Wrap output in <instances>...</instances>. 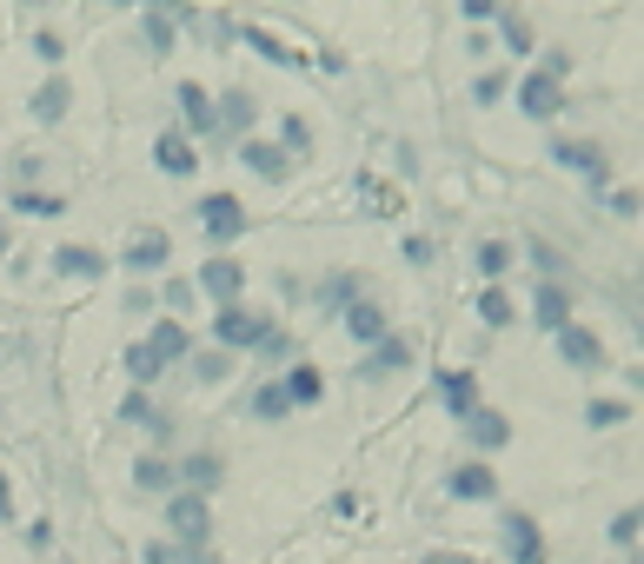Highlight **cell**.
<instances>
[{"label":"cell","instance_id":"obj_8","mask_svg":"<svg viewBox=\"0 0 644 564\" xmlns=\"http://www.w3.org/2000/svg\"><path fill=\"white\" fill-rule=\"evenodd\" d=\"M167 525L187 538V544H206V531H213V518H206V499H193V492H180L174 505H167Z\"/></svg>","mask_w":644,"mask_h":564},{"label":"cell","instance_id":"obj_40","mask_svg":"<svg viewBox=\"0 0 644 564\" xmlns=\"http://www.w3.org/2000/svg\"><path fill=\"white\" fill-rule=\"evenodd\" d=\"M611 538H618V544H631V538H637V505H631V512H618V518H611Z\"/></svg>","mask_w":644,"mask_h":564},{"label":"cell","instance_id":"obj_15","mask_svg":"<svg viewBox=\"0 0 644 564\" xmlns=\"http://www.w3.org/2000/svg\"><path fill=\"white\" fill-rule=\"evenodd\" d=\"M551 159H558V167H579V173L605 180V146H598V140H558Z\"/></svg>","mask_w":644,"mask_h":564},{"label":"cell","instance_id":"obj_29","mask_svg":"<svg viewBox=\"0 0 644 564\" xmlns=\"http://www.w3.org/2000/svg\"><path fill=\"white\" fill-rule=\"evenodd\" d=\"M478 273H486V279L512 273V247H505V239H486V247H478Z\"/></svg>","mask_w":644,"mask_h":564},{"label":"cell","instance_id":"obj_32","mask_svg":"<svg viewBox=\"0 0 644 564\" xmlns=\"http://www.w3.org/2000/svg\"><path fill=\"white\" fill-rule=\"evenodd\" d=\"M127 379H133V385H140V392H146V385H153V379H159V359H153V352H146V346H127Z\"/></svg>","mask_w":644,"mask_h":564},{"label":"cell","instance_id":"obj_9","mask_svg":"<svg viewBox=\"0 0 644 564\" xmlns=\"http://www.w3.org/2000/svg\"><path fill=\"white\" fill-rule=\"evenodd\" d=\"M452 499H472V505L499 499V471H492V465H478V458L458 465V471H452Z\"/></svg>","mask_w":644,"mask_h":564},{"label":"cell","instance_id":"obj_19","mask_svg":"<svg viewBox=\"0 0 644 564\" xmlns=\"http://www.w3.org/2000/svg\"><path fill=\"white\" fill-rule=\"evenodd\" d=\"M279 392H286V406H319V392H326V379H319V365H293Z\"/></svg>","mask_w":644,"mask_h":564},{"label":"cell","instance_id":"obj_12","mask_svg":"<svg viewBox=\"0 0 644 564\" xmlns=\"http://www.w3.org/2000/svg\"><path fill=\"white\" fill-rule=\"evenodd\" d=\"M505 551H512V564H545V538H538V525L525 512L505 518Z\"/></svg>","mask_w":644,"mask_h":564},{"label":"cell","instance_id":"obj_21","mask_svg":"<svg viewBox=\"0 0 644 564\" xmlns=\"http://www.w3.org/2000/svg\"><path fill=\"white\" fill-rule=\"evenodd\" d=\"M239 34H247V47H260V53H266L273 67H306V53H293L286 40H273V34H266L260 21H247V27H239Z\"/></svg>","mask_w":644,"mask_h":564},{"label":"cell","instance_id":"obj_16","mask_svg":"<svg viewBox=\"0 0 644 564\" xmlns=\"http://www.w3.org/2000/svg\"><path fill=\"white\" fill-rule=\"evenodd\" d=\"M239 159H247V167H253L260 180H273V187H279L286 173H293V159H286V153H279L273 140H247V153H239Z\"/></svg>","mask_w":644,"mask_h":564},{"label":"cell","instance_id":"obj_22","mask_svg":"<svg viewBox=\"0 0 644 564\" xmlns=\"http://www.w3.org/2000/svg\"><path fill=\"white\" fill-rule=\"evenodd\" d=\"M180 113H187L193 133H213V100H206V87H193V80L180 87Z\"/></svg>","mask_w":644,"mask_h":564},{"label":"cell","instance_id":"obj_13","mask_svg":"<svg viewBox=\"0 0 644 564\" xmlns=\"http://www.w3.org/2000/svg\"><path fill=\"white\" fill-rule=\"evenodd\" d=\"M146 352H153L159 365H174V359H187V352H193V333L180 326V319H159V326L146 333Z\"/></svg>","mask_w":644,"mask_h":564},{"label":"cell","instance_id":"obj_43","mask_svg":"<svg viewBox=\"0 0 644 564\" xmlns=\"http://www.w3.org/2000/svg\"><path fill=\"white\" fill-rule=\"evenodd\" d=\"M0 518H14V492H8V471H0Z\"/></svg>","mask_w":644,"mask_h":564},{"label":"cell","instance_id":"obj_27","mask_svg":"<svg viewBox=\"0 0 644 564\" xmlns=\"http://www.w3.org/2000/svg\"><path fill=\"white\" fill-rule=\"evenodd\" d=\"M213 127H232V133L253 127V100H247V94H226V100L213 107Z\"/></svg>","mask_w":644,"mask_h":564},{"label":"cell","instance_id":"obj_11","mask_svg":"<svg viewBox=\"0 0 644 564\" xmlns=\"http://www.w3.org/2000/svg\"><path fill=\"white\" fill-rule=\"evenodd\" d=\"M532 312H538V326H545V333H565V326H572V292L558 286V279H545L538 299H532Z\"/></svg>","mask_w":644,"mask_h":564},{"label":"cell","instance_id":"obj_17","mask_svg":"<svg viewBox=\"0 0 644 564\" xmlns=\"http://www.w3.org/2000/svg\"><path fill=\"white\" fill-rule=\"evenodd\" d=\"M53 273H67V279H100L107 260H100L94 247H60V253H53Z\"/></svg>","mask_w":644,"mask_h":564},{"label":"cell","instance_id":"obj_44","mask_svg":"<svg viewBox=\"0 0 644 564\" xmlns=\"http://www.w3.org/2000/svg\"><path fill=\"white\" fill-rule=\"evenodd\" d=\"M0 247H8V219H0Z\"/></svg>","mask_w":644,"mask_h":564},{"label":"cell","instance_id":"obj_41","mask_svg":"<svg viewBox=\"0 0 644 564\" xmlns=\"http://www.w3.org/2000/svg\"><path fill=\"white\" fill-rule=\"evenodd\" d=\"M505 87H512V80H505V73H486V80H478V100H499Z\"/></svg>","mask_w":644,"mask_h":564},{"label":"cell","instance_id":"obj_10","mask_svg":"<svg viewBox=\"0 0 644 564\" xmlns=\"http://www.w3.org/2000/svg\"><path fill=\"white\" fill-rule=\"evenodd\" d=\"M346 333H353L359 346H379V339L392 333V319H385V305H372V299H353V305H346Z\"/></svg>","mask_w":644,"mask_h":564},{"label":"cell","instance_id":"obj_42","mask_svg":"<svg viewBox=\"0 0 644 564\" xmlns=\"http://www.w3.org/2000/svg\"><path fill=\"white\" fill-rule=\"evenodd\" d=\"M419 564H478V557H465V551H426Z\"/></svg>","mask_w":644,"mask_h":564},{"label":"cell","instance_id":"obj_4","mask_svg":"<svg viewBox=\"0 0 644 564\" xmlns=\"http://www.w3.org/2000/svg\"><path fill=\"white\" fill-rule=\"evenodd\" d=\"M413 365V339H398V333H385L366 359H359V379H385V372H406Z\"/></svg>","mask_w":644,"mask_h":564},{"label":"cell","instance_id":"obj_7","mask_svg":"<svg viewBox=\"0 0 644 564\" xmlns=\"http://www.w3.org/2000/svg\"><path fill=\"white\" fill-rule=\"evenodd\" d=\"M167 253H174V239L159 232V226H140V232L127 239V266H133V273H153V266H167Z\"/></svg>","mask_w":644,"mask_h":564},{"label":"cell","instance_id":"obj_3","mask_svg":"<svg viewBox=\"0 0 644 564\" xmlns=\"http://www.w3.org/2000/svg\"><path fill=\"white\" fill-rule=\"evenodd\" d=\"M200 292H213L219 305H239V292H247V266H239V260H206L200 266Z\"/></svg>","mask_w":644,"mask_h":564},{"label":"cell","instance_id":"obj_24","mask_svg":"<svg viewBox=\"0 0 644 564\" xmlns=\"http://www.w3.org/2000/svg\"><path fill=\"white\" fill-rule=\"evenodd\" d=\"M67 100H73V87H67V80H47V87L34 94V120H47V127H53V120L67 113Z\"/></svg>","mask_w":644,"mask_h":564},{"label":"cell","instance_id":"obj_18","mask_svg":"<svg viewBox=\"0 0 644 564\" xmlns=\"http://www.w3.org/2000/svg\"><path fill=\"white\" fill-rule=\"evenodd\" d=\"M439 398L452 406V419H472V412H478V385H472V372H445V379H439Z\"/></svg>","mask_w":644,"mask_h":564},{"label":"cell","instance_id":"obj_23","mask_svg":"<svg viewBox=\"0 0 644 564\" xmlns=\"http://www.w3.org/2000/svg\"><path fill=\"white\" fill-rule=\"evenodd\" d=\"M219 471H226V465H219L213 452H200V458H187V465H180V478H187V485H193V499L219 485Z\"/></svg>","mask_w":644,"mask_h":564},{"label":"cell","instance_id":"obj_39","mask_svg":"<svg viewBox=\"0 0 644 564\" xmlns=\"http://www.w3.org/2000/svg\"><path fill=\"white\" fill-rule=\"evenodd\" d=\"M353 292H359V279H346V273H339V279H326V305H346Z\"/></svg>","mask_w":644,"mask_h":564},{"label":"cell","instance_id":"obj_34","mask_svg":"<svg viewBox=\"0 0 644 564\" xmlns=\"http://www.w3.org/2000/svg\"><path fill=\"white\" fill-rule=\"evenodd\" d=\"M499 27H505V47H512V53H532V21H518V14H505Z\"/></svg>","mask_w":644,"mask_h":564},{"label":"cell","instance_id":"obj_36","mask_svg":"<svg viewBox=\"0 0 644 564\" xmlns=\"http://www.w3.org/2000/svg\"><path fill=\"white\" fill-rule=\"evenodd\" d=\"M306 146H312V133H306V120L293 113V120H286V146H279V153L293 159V153H306Z\"/></svg>","mask_w":644,"mask_h":564},{"label":"cell","instance_id":"obj_2","mask_svg":"<svg viewBox=\"0 0 644 564\" xmlns=\"http://www.w3.org/2000/svg\"><path fill=\"white\" fill-rule=\"evenodd\" d=\"M200 232L226 247V239H239V232H247V206H239L232 193H206V200H200Z\"/></svg>","mask_w":644,"mask_h":564},{"label":"cell","instance_id":"obj_28","mask_svg":"<svg viewBox=\"0 0 644 564\" xmlns=\"http://www.w3.org/2000/svg\"><path fill=\"white\" fill-rule=\"evenodd\" d=\"M146 40L153 53H174V8H146Z\"/></svg>","mask_w":644,"mask_h":564},{"label":"cell","instance_id":"obj_35","mask_svg":"<svg viewBox=\"0 0 644 564\" xmlns=\"http://www.w3.org/2000/svg\"><path fill=\"white\" fill-rule=\"evenodd\" d=\"M120 419H127V425H146V432H153V419H159V412L146 406V392H133L127 406H120Z\"/></svg>","mask_w":644,"mask_h":564},{"label":"cell","instance_id":"obj_6","mask_svg":"<svg viewBox=\"0 0 644 564\" xmlns=\"http://www.w3.org/2000/svg\"><path fill=\"white\" fill-rule=\"evenodd\" d=\"M153 159H159V173H174V180H187V173L200 167V153H193V140H187L180 127L153 140Z\"/></svg>","mask_w":644,"mask_h":564},{"label":"cell","instance_id":"obj_38","mask_svg":"<svg viewBox=\"0 0 644 564\" xmlns=\"http://www.w3.org/2000/svg\"><path fill=\"white\" fill-rule=\"evenodd\" d=\"M34 53L53 67V60H67V47H60V34H34Z\"/></svg>","mask_w":644,"mask_h":564},{"label":"cell","instance_id":"obj_1","mask_svg":"<svg viewBox=\"0 0 644 564\" xmlns=\"http://www.w3.org/2000/svg\"><path fill=\"white\" fill-rule=\"evenodd\" d=\"M213 339H219V346H247V352H253V346H266V339H273V326H266L260 312H247V305H219V312H213Z\"/></svg>","mask_w":644,"mask_h":564},{"label":"cell","instance_id":"obj_30","mask_svg":"<svg viewBox=\"0 0 644 564\" xmlns=\"http://www.w3.org/2000/svg\"><path fill=\"white\" fill-rule=\"evenodd\" d=\"M478 319H486V326H512V292H505V286H486V299H478Z\"/></svg>","mask_w":644,"mask_h":564},{"label":"cell","instance_id":"obj_33","mask_svg":"<svg viewBox=\"0 0 644 564\" xmlns=\"http://www.w3.org/2000/svg\"><path fill=\"white\" fill-rule=\"evenodd\" d=\"M286 412H293V406H286V392H279V385H260V392H253V419L273 425V419H286Z\"/></svg>","mask_w":644,"mask_h":564},{"label":"cell","instance_id":"obj_26","mask_svg":"<svg viewBox=\"0 0 644 564\" xmlns=\"http://www.w3.org/2000/svg\"><path fill=\"white\" fill-rule=\"evenodd\" d=\"M133 485H140V492H167V485H174V465H167V458H140V465H133Z\"/></svg>","mask_w":644,"mask_h":564},{"label":"cell","instance_id":"obj_20","mask_svg":"<svg viewBox=\"0 0 644 564\" xmlns=\"http://www.w3.org/2000/svg\"><path fill=\"white\" fill-rule=\"evenodd\" d=\"M558 352H565L572 365H598V359H605L598 333H585V326H565V333H558Z\"/></svg>","mask_w":644,"mask_h":564},{"label":"cell","instance_id":"obj_5","mask_svg":"<svg viewBox=\"0 0 644 564\" xmlns=\"http://www.w3.org/2000/svg\"><path fill=\"white\" fill-rule=\"evenodd\" d=\"M558 100H565V87H558L551 73H525V80H518V107H525L532 120H551Z\"/></svg>","mask_w":644,"mask_h":564},{"label":"cell","instance_id":"obj_37","mask_svg":"<svg viewBox=\"0 0 644 564\" xmlns=\"http://www.w3.org/2000/svg\"><path fill=\"white\" fill-rule=\"evenodd\" d=\"M193 372H200V379H206V385H219V379H226V372H232V365H226V352H206V359H200V365H193Z\"/></svg>","mask_w":644,"mask_h":564},{"label":"cell","instance_id":"obj_25","mask_svg":"<svg viewBox=\"0 0 644 564\" xmlns=\"http://www.w3.org/2000/svg\"><path fill=\"white\" fill-rule=\"evenodd\" d=\"M14 213H27V219H60L67 200H60V193H27V187H21V193H14Z\"/></svg>","mask_w":644,"mask_h":564},{"label":"cell","instance_id":"obj_14","mask_svg":"<svg viewBox=\"0 0 644 564\" xmlns=\"http://www.w3.org/2000/svg\"><path fill=\"white\" fill-rule=\"evenodd\" d=\"M458 425H465V439H472V445H486V452L512 445V419H505V412H486V406H478V412H472V419H458Z\"/></svg>","mask_w":644,"mask_h":564},{"label":"cell","instance_id":"obj_31","mask_svg":"<svg viewBox=\"0 0 644 564\" xmlns=\"http://www.w3.org/2000/svg\"><path fill=\"white\" fill-rule=\"evenodd\" d=\"M585 419H592L598 432H611V425H624V419H631V406H624V398H592Z\"/></svg>","mask_w":644,"mask_h":564}]
</instances>
